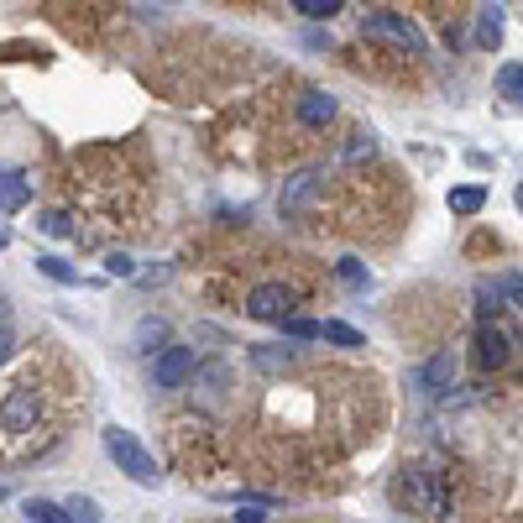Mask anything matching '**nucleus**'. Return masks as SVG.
Here are the masks:
<instances>
[{"label":"nucleus","mask_w":523,"mask_h":523,"mask_svg":"<svg viewBox=\"0 0 523 523\" xmlns=\"http://www.w3.org/2000/svg\"><path fill=\"white\" fill-rule=\"evenodd\" d=\"M100 440H105V456L116 461V471H126L136 487H157V476H163V471H157L152 450H147L142 440H136L131 429H121V424H105V435H100Z\"/></svg>","instance_id":"f257e3e1"},{"label":"nucleus","mask_w":523,"mask_h":523,"mask_svg":"<svg viewBox=\"0 0 523 523\" xmlns=\"http://www.w3.org/2000/svg\"><path fill=\"white\" fill-rule=\"evenodd\" d=\"M398 492H403L419 513H429V523H450V487L440 482V471H424V466L403 471Z\"/></svg>","instance_id":"f03ea898"},{"label":"nucleus","mask_w":523,"mask_h":523,"mask_svg":"<svg viewBox=\"0 0 523 523\" xmlns=\"http://www.w3.org/2000/svg\"><path fill=\"white\" fill-rule=\"evenodd\" d=\"M37 419H42V393L32 382H16V388L0 398V429H6V435H27V429H37Z\"/></svg>","instance_id":"7ed1b4c3"},{"label":"nucleus","mask_w":523,"mask_h":523,"mask_svg":"<svg viewBox=\"0 0 523 523\" xmlns=\"http://www.w3.org/2000/svg\"><path fill=\"white\" fill-rule=\"evenodd\" d=\"M361 32H367V37H377V42H393V48H403V53H424V32H419L408 16L377 11V16H367V21H361Z\"/></svg>","instance_id":"20e7f679"},{"label":"nucleus","mask_w":523,"mask_h":523,"mask_svg":"<svg viewBox=\"0 0 523 523\" xmlns=\"http://www.w3.org/2000/svg\"><path fill=\"white\" fill-rule=\"evenodd\" d=\"M476 304H482V314L523 309V278H518V272H497V278H482V283H476Z\"/></svg>","instance_id":"39448f33"},{"label":"nucleus","mask_w":523,"mask_h":523,"mask_svg":"<svg viewBox=\"0 0 523 523\" xmlns=\"http://www.w3.org/2000/svg\"><path fill=\"white\" fill-rule=\"evenodd\" d=\"M246 314H252V320H262V325H283L288 314H293V288H283V283H262V288H252V299H246Z\"/></svg>","instance_id":"423d86ee"},{"label":"nucleus","mask_w":523,"mask_h":523,"mask_svg":"<svg viewBox=\"0 0 523 523\" xmlns=\"http://www.w3.org/2000/svg\"><path fill=\"white\" fill-rule=\"evenodd\" d=\"M194 377V351L189 346H163L152 356V382L157 388H184Z\"/></svg>","instance_id":"0eeeda50"},{"label":"nucleus","mask_w":523,"mask_h":523,"mask_svg":"<svg viewBox=\"0 0 523 523\" xmlns=\"http://www.w3.org/2000/svg\"><path fill=\"white\" fill-rule=\"evenodd\" d=\"M450 377H456V356L440 351V356H429L424 367L414 372V388H419L424 398H435V393H445V388H450Z\"/></svg>","instance_id":"6e6552de"},{"label":"nucleus","mask_w":523,"mask_h":523,"mask_svg":"<svg viewBox=\"0 0 523 523\" xmlns=\"http://www.w3.org/2000/svg\"><path fill=\"white\" fill-rule=\"evenodd\" d=\"M508 356H513V340L497 330V325H482L476 330V361H482V367H508Z\"/></svg>","instance_id":"1a4fd4ad"},{"label":"nucleus","mask_w":523,"mask_h":523,"mask_svg":"<svg viewBox=\"0 0 523 523\" xmlns=\"http://www.w3.org/2000/svg\"><path fill=\"white\" fill-rule=\"evenodd\" d=\"M320 178H325L320 168H304V173H293L288 184H283V194H278V210H288V215H293V210H299V204H309V199H314V189H320Z\"/></svg>","instance_id":"9d476101"},{"label":"nucleus","mask_w":523,"mask_h":523,"mask_svg":"<svg viewBox=\"0 0 523 523\" xmlns=\"http://www.w3.org/2000/svg\"><path fill=\"white\" fill-rule=\"evenodd\" d=\"M299 121H304V126H330V121H335V100L320 95V89H309V95L299 100Z\"/></svg>","instance_id":"9b49d317"},{"label":"nucleus","mask_w":523,"mask_h":523,"mask_svg":"<svg viewBox=\"0 0 523 523\" xmlns=\"http://www.w3.org/2000/svg\"><path fill=\"white\" fill-rule=\"evenodd\" d=\"M293 361H299L293 346H252V367L257 372H288Z\"/></svg>","instance_id":"f8f14e48"},{"label":"nucleus","mask_w":523,"mask_h":523,"mask_svg":"<svg viewBox=\"0 0 523 523\" xmlns=\"http://www.w3.org/2000/svg\"><path fill=\"white\" fill-rule=\"evenodd\" d=\"M32 199V184L11 168H0V210H21V204Z\"/></svg>","instance_id":"ddd939ff"},{"label":"nucleus","mask_w":523,"mask_h":523,"mask_svg":"<svg viewBox=\"0 0 523 523\" xmlns=\"http://www.w3.org/2000/svg\"><path fill=\"white\" fill-rule=\"evenodd\" d=\"M482 204H487V189H482V184H461V189H450V215L471 220V215H482Z\"/></svg>","instance_id":"4468645a"},{"label":"nucleus","mask_w":523,"mask_h":523,"mask_svg":"<svg viewBox=\"0 0 523 523\" xmlns=\"http://www.w3.org/2000/svg\"><path fill=\"white\" fill-rule=\"evenodd\" d=\"M497 95L523 105V63H503V68H497Z\"/></svg>","instance_id":"2eb2a0df"},{"label":"nucleus","mask_w":523,"mask_h":523,"mask_svg":"<svg viewBox=\"0 0 523 523\" xmlns=\"http://www.w3.org/2000/svg\"><path fill=\"white\" fill-rule=\"evenodd\" d=\"M320 340H330V346H346V351H356V346H367V340H361V330H351V325H340V320H320Z\"/></svg>","instance_id":"dca6fc26"},{"label":"nucleus","mask_w":523,"mask_h":523,"mask_svg":"<svg viewBox=\"0 0 523 523\" xmlns=\"http://www.w3.org/2000/svg\"><path fill=\"white\" fill-rule=\"evenodd\" d=\"M21 513H27L32 523H68L63 503H48V497H27V503H21Z\"/></svg>","instance_id":"f3484780"},{"label":"nucleus","mask_w":523,"mask_h":523,"mask_svg":"<svg viewBox=\"0 0 523 523\" xmlns=\"http://www.w3.org/2000/svg\"><path fill=\"white\" fill-rule=\"evenodd\" d=\"M163 340H168V325L163 320H142V325H136V351H142V356H157Z\"/></svg>","instance_id":"a211bd4d"},{"label":"nucleus","mask_w":523,"mask_h":523,"mask_svg":"<svg viewBox=\"0 0 523 523\" xmlns=\"http://www.w3.org/2000/svg\"><path fill=\"white\" fill-rule=\"evenodd\" d=\"M476 42H482V48H497V42H503V11L497 6H487L482 21H476Z\"/></svg>","instance_id":"6ab92c4d"},{"label":"nucleus","mask_w":523,"mask_h":523,"mask_svg":"<svg viewBox=\"0 0 523 523\" xmlns=\"http://www.w3.org/2000/svg\"><path fill=\"white\" fill-rule=\"evenodd\" d=\"M340 6H346V0H293V11L309 16V21H330Z\"/></svg>","instance_id":"aec40b11"},{"label":"nucleus","mask_w":523,"mask_h":523,"mask_svg":"<svg viewBox=\"0 0 523 523\" xmlns=\"http://www.w3.org/2000/svg\"><path fill=\"white\" fill-rule=\"evenodd\" d=\"M340 283H346V288H356V293H367V288H372V272L361 267L356 257H346V262H340Z\"/></svg>","instance_id":"412c9836"},{"label":"nucleus","mask_w":523,"mask_h":523,"mask_svg":"<svg viewBox=\"0 0 523 523\" xmlns=\"http://www.w3.org/2000/svg\"><path fill=\"white\" fill-rule=\"evenodd\" d=\"M37 272H42V278H53V283H79V272L68 267L63 257H37Z\"/></svg>","instance_id":"4be33fe9"},{"label":"nucleus","mask_w":523,"mask_h":523,"mask_svg":"<svg viewBox=\"0 0 523 523\" xmlns=\"http://www.w3.org/2000/svg\"><path fill=\"white\" fill-rule=\"evenodd\" d=\"M63 513H68V523H95V518H100L95 497H68V503H63Z\"/></svg>","instance_id":"5701e85b"},{"label":"nucleus","mask_w":523,"mask_h":523,"mask_svg":"<svg viewBox=\"0 0 523 523\" xmlns=\"http://www.w3.org/2000/svg\"><path fill=\"white\" fill-rule=\"evenodd\" d=\"M377 152V136L372 131H351V142H346V163H361V157H372Z\"/></svg>","instance_id":"b1692460"},{"label":"nucleus","mask_w":523,"mask_h":523,"mask_svg":"<svg viewBox=\"0 0 523 523\" xmlns=\"http://www.w3.org/2000/svg\"><path fill=\"white\" fill-rule=\"evenodd\" d=\"M283 335H288V340H320V320H299V314H288V320H283Z\"/></svg>","instance_id":"393cba45"},{"label":"nucleus","mask_w":523,"mask_h":523,"mask_svg":"<svg viewBox=\"0 0 523 523\" xmlns=\"http://www.w3.org/2000/svg\"><path fill=\"white\" fill-rule=\"evenodd\" d=\"M42 231H48V236H58V241H63V236H74V220H68L63 210H48V215H42Z\"/></svg>","instance_id":"a878e982"},{"label":"nucleus","mask_w":523,"mask_h":523,"mask_svg":"<svg viewBox=\"0 0 523 523\" xmlns=\"http://www.w3.org/2000/svg\"><path fill=\"white\" fill-rule=\"evenodd\" d=\"M105 272H110V278H136V262L126 252H110L105 257Z\"/></svg>","instance_id":"bb28decb"},{"label":"nucleus","mask_w":523,"mask_h":523,"mask_svg":"<svg viewBox=\"0 0 523 523\" xmlns=\"http://www.w3.org/2000/svg\"><path fill=\"white\" fill-rule=\"evenodd\" d=\"M6 356H11V335H6V330H0V361H6Z\"/></svg>","instance_id":"cd10ccee"},{"label":"nucleus","mask_w":523,"mask_h":523,"mask_svg":"<svg viewBox=\"0 0 523 523\" xmlns=\"http://www.w3.org/2000/svg\"><path fill=\"white\" fill-rule=\"evenodd\" d=\"M0 246H11V231H6V225H0Z\"/></svg>","instance_id":"c85d7f7f"},{"label":"nucleus","mask_w":523,"mask_h":523,"mask_svg":"<svg viewBox=\"0 0 523 523\" xmlns=\"http://www.w3.org/2000/svg\"><path fill=\"white\" fill-rule=\"evenodd\" d=\"M513 199H518V210H523V184H518V194H513Z\"/></svg>","instance_id":"c756f323"}]
</instances>
